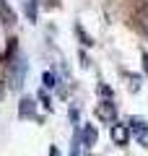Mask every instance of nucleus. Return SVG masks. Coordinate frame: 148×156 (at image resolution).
I'll use <instances>...</instances> for the list:
<instances>
[{
    "instance_id": "1",
    "label": "nucleus",
    "mask_w": 148,
    "mask_h": 156,
    "mask_svg": "<svg viewBox=\"0 0 148 156\" xmlns=\"http://www.w3.org/2000/svg\"><path fill=\"white\" fill-rule=\"evenodd\" d=\"M26 60L23 57H16V60L11 62V68H8V83H11V89H21L23 86V76H26Z\"/></svg>"
},
{
    "instance_id": "2",
    "label": "nucleus",
    "mask_w": 148,
    "mask_h": 156,
    "mask_svg": "<svg viewBox=\"0 0 148 156\" xmlns=\"http://www.w3.org/2000/svg\"><path fill=\"white\" fill-rule=\"evenodd\" d=\"M96 117L101 122H115L117 120V104L115 101H99L96 104Z\"/></svg>"
},
{
    "instance_id": "3",
    "label": "nucleus",
    "mask_w": 148,
    "mask_h": 156,
    "mask_svg": "<svg viewBox=\"0 0 148 156\" xmlns=\"http://www.w3.org/2000/svg\"><path fill=\"white\" fill-rule=\"evenodd\" d=\"M112 140H115L117 146H127V140H130V133H127L125 125H112Z\"/></svg>"
},
{
    "instance_id": "4",
    "label": "nucleus",
    "mask_w": 148,
    "mask_h": 156,
    "mask_svg": "<svg viewBox=\"0 0 148 156\" xmlns=\"http://www.w3.org/2000/svg\"><path fill=\"white\" fill-rule=\"evenodd\" d=\"M96 138H99L96 128H93V125H86V128H83V146H86V148L96 146Z\"/></svg>"
},
{
    "instance_id": "5",
    "label": "nucleus",
    "mask_w": 148,
    "mask_h": 156,
    "mask_svg": "<svg viewBox=\"0 0 148 156\" xmlns=\"http://www.w3.org/2000/svg\"><path fill=\"white\" fill-rule=\"evenodd\" d=\"M18 115H21V117H31L34 115V99H31V96H23V99H21Z\"/></svg>"
},
{
    "instance_id": "6",
    "label": "nucleus",
    "mask_w": 148,
    "mask_h": 156,
    "mask_svg": "<svg viewBox=\"0 0 148 156\" xmlns=\"http://www.w3.org/2000/svg\"><path fill=\"white\" fill-rule=\"evenodd\" d=\"M55 86H57V76L52 70H47L44 73V89H55Z\"/></svg>"
},
{
    "instance_id": "7",
    "label": "nucleus",
    "mask_w": 148,
    "mask_h": 156,
    "mask_svg": "<svg viewBox=\"0 0 148 156\" xmlns=\"http://www.w3.org/2000/svg\"><path fill=\"white\" fill-rule=\"evenodd\" d=\"M26 16L29 21H37V0H26Z\"/></svg>"
},
{
    "instance_id": "8",
    "label": "nucleus",
    "mask_w": 148,
    "mask_h": 156,
    "mask_svg": "<svg viewBox=\"0 0 148 156\" xmlns=\"http://www.w3.org/2000/svg\"><path fill=\"white\" fill-rule=\"evenodd\" d=\"M130 125H132V130H135V133L146 130V120H143V117H130Z\"/></svg>"
},
{
    "instance_id": "9",
    "label": "nucleus",
    "mask_w": 148,
    "mask_h": 156,
    "mask_svg": "<svg viewBox=\"0 0 148 156\" xmlns=\"http://www.w3.org/2000/svg\"><path fill=\"white\" fill-rule=\"evenodd\" d=\"M81 148H83V146H81V135H73V148H70V156H81Z\"/></svg>"
},
{
    "instance_id": "10",
    "label": "nucleus",
    "mask_w": 148,
    "mask_h": 156,
    "mask_svg": "<svg viewBox=\"0 0 148 156\" xmlns=\"http://www.w3.org/2000/svg\"><path fill=\"white\" fill-rule=\"evenodd\" d=\"M76 31L81 34V39H83V44H86V47H88V44H93L91 39H88V34H86V31H83V29H81V23H76Z\"/></svg>"
},
{
    "instance_id": "11",
    "label": "nucleus",
    "mask_w": 148,
    "mask_h": 156,
    "mask_svg": "<svg viewBox=\"0 0 148 156\" xmlns=\"http://www.w3.org/2000/svg\"><path fill=\"white\" fill-rule=\"evenodd\" d=\"M138 140H140V146L148 148V130H140V133H138Z\"/></svg>"
},
{
    "instance_id": "12",
    "label": "nucleus",
    "mask_w": 148,
    "mask_h": 156,
    "mask_svg": "<svg viewBox=\"0 0 148 156\" xmlns=\"http://www.w3.org/2000/svg\"><path fill=\"white\" fill-rule=\"evenodd\" d=\"M127 81H130V89L135 91V89H140V78H135V76H127Z\"/></svg>"
},
{
    "instance_id": "13",
    "label": "nucleus",
    "mask_w": 148,
    "mask_h": 156,
    "mask_svg": "<svg viewBox=\"0 0 148 156\" xmlns=\"http://www.w3.org/2000/svg\"><path fill=\"white\" fill-rule=\"evenodd\" d=\"M99 91H101V96H109V94H112L109 86H99Z\"/></svg>"
},
{
    "instance_id": "14",
    "label": "nucleus",
    "mask_w": 148,
    "mask_h": 156,
    "mask_svg": "<svg viewBox=\"0 0 148 156\" xmlns=\"http://www.w3.org/2000/svg\"><path fill=\"white\" fill-rule=\"evenodd\" d=\"M49 156H60V154H57V148H55V146L49 148Z\"/></svg>"
},
{
    "instance_id": "15",
    "label": "nucleus",
    "mask_w": 148,
    "mask_h": 156,
    "mask_svg": "<svg viewBox=\"0 0 148 156\" xmlns=\"http://www.w3.org/2000/svg\"><path fill=\"white\" fill-rule=\"evenodd\" d=\"M143 62H146V73H148V52L143 55Z\"/></svg>"
},
{
    "instance_id": "16",
    "label": "nucleus",
    "mask_w": 148,
    "mask_h": 156,
    "mask_svg": "<svg viewBox=\"0 0 148 156\" xmlns=\"http://www.w3.org/2000/svg\"><path fill=\"white\" fill-rule=\"evenodd\" d=\"M0 96H3V86H0Z\"/></svg>"
}]
</instances>
